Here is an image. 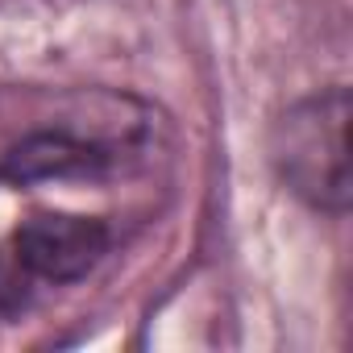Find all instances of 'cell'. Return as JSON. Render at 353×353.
<instances>
[{"label":"cell","instance_id":"cell-1","mask_svg":"<svg viewBox=\"0 0 353 353\" xmlns=\"http://www.w3.org/2000/svg\"><path fill=\"white\" fill-rule=\"evenodd\" d=\"M349 92L332 88L295 104L274 125V162L283 183L312 208L345 212L349 204Z\"/></svg>","mask_w":353,"mask_h":353},{"label":"cell","instance_id":"cell-2","mask_svg":"<svg viewBox=\"0 0 353 353\" xmlns=\"http://www.w3.org/2000/svg\"><path fill=\"white\" fill-rule=\"evenodd\" d=\"M112 233L96 216H71V212H38L30 216L13 237V258L26 266L30 279L71 283L83 279L108 250Z\"/></svg>","mask_w":353,"mask_h":353},{"label":"cell","instance_id":"cell-4","mask_svg":"<svg viewBox=\"0 0 353 353\" xmlns=\"http://www.w3.org/2000/svg\"><path fill=\"white\" fill-rule=\"evenodd\" d=\"M30 303V274L17 258L0 254V320L17 316L21 307Z\"/></svg>","mask_w":353,"mask_h":353},{"label":"cell","instance_id":"cell-3","mask_svg":"<svg viewBox=\"0 0 353 353\" xmlns=\"http://www.w3.org/2000/svg\"><path fill=\"white\" fill-rule=\"evenodd\" d=\"M104 166L108 154L100 145L75 141L67 133H38L5 154L0 174L13 183H34V179H83V174H100Z\"/></svg>","mask_w":353,"mask_h":353}]
</instances>
